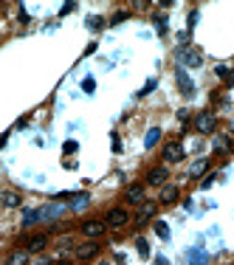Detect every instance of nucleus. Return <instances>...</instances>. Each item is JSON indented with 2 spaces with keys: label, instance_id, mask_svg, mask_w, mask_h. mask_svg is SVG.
Returning a JSON list of instances; mask_svg holds the SVG:
<instances>
[{
  "label": "nucleus",
  "instance_id": "b1692460",
  "mask_svg": "<svg viewBox=\"0 0 234 265\" xmlns=\"http://www.w3.org/2000/svg\"><path fill=\"white\" fill-rule=\"evenodd\" d=\"M135 249H138V254H141L144 260L150 257V246H147V240H144V237H138V240H135Z\"/></svg>",
  "mask_w": 234,
  "mask_h": 265
},
{
  "label": "nucleus",
  "instance_id": "0eeeda50",
  "mask_svg": "<svg viewBox=\"0 0 234 265\" xmlns=\"http://www.w3.org/2000/svg\"><path fill=\"white\" fill-rule=\"evenodd\" d=\"M104 229H107V223H102V220H88V223H82V234L85 237H102Z\"/></svg>",
  "mask_w": 234,
  "mask_h": 265
},
{
  "label": "nucleus",
  "instance_id": "393cba45",
  "mask_svg": "<svg viewBox=\"0 0 234 265\" xmlns=\"http://www.w3.org/2000/svg\"><path fill=\"white\" fill-rule=\"evenodd\" d=\"M88 29L90 31H99V29H104V20L102 17H88Z\"/></svg>",
  "mask_w": 234,
  "mask_h": 265
},
{
  "label": "nucleus",
  "instance_id": "bb28decb",
  "mask_svg": "<svg viewBox=\"0 0 234 265\" xmlns=\"http://www.w3.org/2000/svg\"><path fill=\"white\" fill-rule=\"evenodd\" d=\"M124 20H127V12H118V15H113L110 23H124Z\"/></svg>",
  "mask_w": 234,
  "mask_h": 265
},
{
  "label": "nucleus",
  "instance_id": "f257e3e1",
  "mask_svg": "<svg viewBox=\"0 0 234 265\" xmlns=\"http://www.w3.org/2000/svg\"><path fill=\"white\" fill-rule=\"evenodd\" d=\"M175 59L186 68H201L203 65V57L198 48H189V45H181V48L175 51Z\"/></svg>",
  "mask_w": 234,
  "mask_h": 265
},
{
  "label": "nucleus",
  "instance_id": "6e6552de",
  "mask_svg": "<svg viewBox=\"0 0 234 265\" xmlns=\"http://www.w3.org/2000/svg\"><path fill=\"white\" fill-rule=\"evenodd\" d=\"M186 263L189 265H209V254H206L201 246H195V249L186 251Z\"/></svg>",
  "mask_w": 234,
  "mask_h": 265
},
{
  "label": "nucleus",
  "instance_id": "20e7f679",
  "mask_svg": "<svg viewBox=\"0 0 234 265\" xmlns=\"http://www.w3.org/2000/svg\"><path fill=\"white\" fill-rule=\"evenodd\" d=\"M167 178H169L167 166H152L150 172H147V183L150 186H167Z\"/></svg>",
  "mask_w": 234,
  "mask_h": 265
},
{
  "label": "nucleus",
  "instance_id": "c9c22d12",
  "mask_svg": "<svg viewBox=\"0 0 234 265\" xmlns=\"http://www.w3.org/2000/svg\"><path fill=\"white\" fill-rule=\"evenodd\" d=\"M232 130H234V121H232Z\"/></svg>",
  "mask_w": 234,
  "mask_h": 265
},
{
  "label": "nucleus",
  "instance_id": "2eb2a0df",
  "mask_svg": "<svg viewBox=\"0 0 234 265\" xmlns=\"http://www.w3.org/2000/svg\"><path fill=\"white\" fill-rule=\"evenodd\" d=\"M152 215H155V203H141V209H138L135 220H138V223H147Z\"/></svg>",
  "mask_w": 234,
  "mask_h": 265
},
{
  "label": "nucleus",
  "instance_id": "f8f14e48",
  "mask_svg": "<svg viewBox=\"0 0 234 265\" xmlns=\"http://www.w3.org/2000/svg\"><path fill=\"white\" fill-rule=\"evenodd\" d=\"M99 254V243H82L79 249H76V257L79 260H90V257H96Z\"/></svg>",
  "mask_w": 234,
  "mask_h": 265
},
{
  "label": "nucleus",
  "instance_id": "cd10ccee",
  "mask_svg": "<svg viewBox=\"0 0 234 265\" xmlns=\"http://www.w3.org/2000/svg\"><path fill=\"white\" fill-rule=\"evenodd\" d=\"M76 149H79L76 141H65V152H76Z\"/></svg>",
  "mask_w": 234,
  "mask_h": 265
},
{
  "label": "nucleus",
  "instance_id": "ddd939ff",
  "mask_svg": "<svg viewBox=\"0 0 234 265\" xmlns=\"http://www.w3.org/2000/svg\"><path fill=\"white\" fill-rule=\"evenodd\" d=\"M178 195H181V189H178L175 183H167V186L161 189V203H175Z\"/></svg>",
  "mask_w": 234,
  "mask_h": 265
},
{
  "label": "nucleus",
  "instance_id": "5701e85b",
  "mask_svg": "<svg viewBox=\"0 0 234 265\" xmlns=\"http://www.w3.org/2000/svg\"><path fill=\"white\" fill-rule=\"evenodd\" d=\"M155 234H158L161 240H169V226L164 220H155Z\"/></svg>",
  "mask_w": 234,
  "mask_h": 265
},
{
  "label": "nucleus",
  "instance_id": "a878e982",
  "mask_svg": "<svg viewBox=\"0 0 234 265\" xmlns=\"http://www.w3.org/2000/svg\"><path fill=\"white\" fill-rule=\"evenodd\" d=\"M82 90H85V93H93V90H96V79H93V76H88V79L82 82Z\"/></svg>",
  "mask_w": 234,
  "mask_h": 265
},
{
  "label": "nucleus",
  "instance_id": "c85d7f7f",
  "mask_svg": "<svg viewBox=\"0 0 234 265\" xmlns=\"http://www.w3.org/2000/svg\"><path fill=\"white\" fill-rule=\"evenodd\" d=\"M152 88H155V79H150V82L144 85V90H141V96H147V93H150Z\"/></svg>",
  "mask_w": 234,
  "mask_h": 265
},
{
  "label": "nucleus",
  "instance_id": "9b49d317",
  "mask_svg": "<svg viewBox=\"0 0 234 265\" xmlns=\"http://www.w3.org/2000/svg\"><path fill=\"white\" fill-rule=\"evenodd\" d=\"M90 206V195L88 192H79V195H73V200H71V212H82V209H88Z\"/></svg>",
  "mask_w": 234,
  "mask_h": 265
},
{
  "label": "nucleus",
  "instance_id": "a211bd4d",
  "mask_svg": "<svg viewBox=\"0 0 234 265\" xmlns=\"http://www.w3.org/2000/svg\"><path fill=\"white\" fill-rule=\"evenodd\" d=\"M29 254H31V251H15V254L6 260V265H26L29 263Z\"/></svg>",
  "mask_w": 234,
  "mask_h": 265
},
{
  "label": "nucleus",
  "instance_id": "39448f33",
  "mask_svg": "<svg viewBox=\"0 0 234 265\" xmlns=\"http://www.w3.org/2000/svg\"><path fill=\"white\" fill-rule=\"evenodd\" d=\"M181 158H184V147H181L178 141H169L167 147H164V161H167V164H178Z\"/></svg>",
  "mask_w": 234,
  "mask_h": 265
},
{
  "label": "nucleus",
  "instance_id": "dca6fc26",
  "mask_svg": "<svg viewBox=\"0 0 234 265\" xmlns=\"http://www.w3.org/2000/svg\"><path fill=\"white\" fill-rule=\"evenodd\" d=\"M45 246H48V237H45V234H37V237H31V240H29V249L26 251H43L45 249Z\"/></svg>",
  "mask_w": 234,
  "mask_h": 265
},
{
  "label": "nucleus",
  "instance_id": "9d476101",
  "mask_svg": "<svg viewBox=\"0 0 234 265\" xmlns=\"http://www.w3.org/2000/svg\"><path fill=\"white\" fill-rule=\"evenodd\" d=\"M175 76H178V88H181V93H184V96H192V93H195V82L184 74V68H178Z\"/></svg>",
  "mask_w": 234,
  "mask_h": 265
},
{
  "label": "nucleus",
  "instance_id": "412c9836",
  "mask_svg": "<svg viewBox=\"0 0 234 265\" xmlns=\"http://www.w3.org/2000/svg\"><path fill=\"white\" fill-rule=\"evenodd\" d=\"M229 149H232V141L226 135H218L215 138V152H229Z\"/></svg>",
  "mask_w": 234,
  "mask_h": 265
},
{
  "label": "nucleus",
  "instance_id": "f3484780",
  "mask_svg": "<svg viewBox=\"0 0 234 265\" xmlns=\"http://www.w3.org/2000/svg\"><path fill=\"white\" fill-rule=\"evenodd\" d=\"M3 206H6V209H17V206H23V198H20L17 192H6V195H3Z\"/></svg>",
  "mask_w": 234,
  "mask_h": 265
},
{
  "label": "nucleus",
  "instance_id": "f704fd0d",
  "mask_svg": "<svg viewBox=\"0 0 234 265\" xmlns=\"http://www.w3.org/2000/svg\"><path fill=\"white\" fill-rule=\"evenodd\" d=\"M99 265H110V263H99Z\"/></svg>",
  "mask_w": 234,
  "mask_h": 265
},
{
  "label": "nucleus",
  "instance_id": "f03ea898",
  "mask_svg": "<svg viewBox=\"0 0 234 265\" xmlns=\"http://www.w3.org/2000/svg\"><path fill=\"white\" fill-rule=\"evenodd\" d=\"M37 215H40V220L45 223H54V220H59V217L65 215V206L62 203H48V206H43V209H37Z\"/></svg>",
  "mask_w": 234,
  "mask_h": 265
},
{
  "label": "nucleus",
  "instance_id": "6ab92c4d",
  "mask_svg": "<svg viewBox=\"0 0 234 265\" xmlns=\"http://www.w3.org/2000/svg\"><path fill=\"white\" fill-rule=\"evenodd\" d=\"M158 138H161V130H158V127H150V130H147V138H144V147L152 149L158 144Z\"/></svg>",
  "mask_w": 234,
  "mask_h": 265
},
{
  "label": "nucleus",
  "instance_id": "4468645a",
  "mask_svg": "<svg viewBox=\"0 0 234 265\" xmlns=\"http://www.w3.org/2000/svg\"><path fill=\"white\" fill-rule=\"evenodd\" d=\"M206 169H209V158H198L195 164L189 166V178H201Z\"/></svg>",
  "mask_w": 234,
  "mask_h": 265
},
{
  "label": "nucleus",
  "instance_id": "c756f323",
  "mask_svg": "<svg viewBox=\"0 0 234 265\" xmlns=\"http://www.w3.org/2000/svg\"><path fill=\"white\" fill-rule=\"evenodd\" d=\"M229 74H232V71H229L226 65H218V76H229Z\"/></svg>",
  "mask_w": 234,
  "mask_h": 265
},
{
  "label": "nucleus",
  "instance_id": "1a4fd4ad",
  "mask_svg": "<svg viewBox=\"0 0 234 265\" xmlns=\"http://www.w3.org/2000/svg\"><path fill=\"white\" fill-rule=\"evenodd\" d=\"M124 200H127V203H144V186H141V183L127 186V189H124Z\"/></svg>",
  "mask_w": 234,
  "mask_h": 265
},
{
  "label": "nucleus",
  "instance_id": "473e14b6",
  "mask_svg": "<svg viewBox=\"0 0 234 265\" xmlns=\"http://www.w3.org/2000/svg\"><path fill=\"white\" fill-rule=\"evenodd\" d=\"M229 85H234V71H232V74H229Z\"/></svg>",
  "mask_w": 234,
  "mask_h": 265
},
{
  "label": "nucleus",
  "instance_id": "aec40b11",
  "mask_svg": "<svg viewBox=\"0 0 234 265\" xmlns=\"http://www.w3.org/2000/svg\"><path fill=\"white\" fill-rule=\"evenodd\" d=\"M152 26H155V31H158V34H167V29H169L167 15H155V17H152Z\"/></svg>",
  "mask_w": 234,
  "mask_h": 265
},
{
  "label": "nucleus",
  "instance_id": "423d86ee",
  "mask_svg": "<svg viewBox=\"0 0 234 265\" xmlns=\"http://www.w3.org/2000/svg\"><path fill=\"white\" fill-rule=\"evenodd\" d=\"M127 220H130V215H127L124 209H110L107 217H104V223H107V226H113V229H121Z\"/></svg>",
  "mask_w": 234,
  "mask_h": 265
},
{
  "label": "nucleus",
  "instance_id": "7c9ffc66",
  "mask_svg": "<svg viewBox=\"0 0 234 265\" xmlns=\"http://www.w3.org/2000/svg\"><path fill=\"white\" fill-rule=\"evenodd\" d=\"M195 23H198V12H192V15H189V29H195Z\"/></svg>",
  "mask_w": 234,
  "mask_h": 265
},
{
  "label": "nucleus",
  "instance_id": "72a5a7b5",
  "mask_svg": "<svg viewBox=\"0 0 234 265\" xmlns=\"http://www.w3.org/2000/svg\"><path fill=\"white\" fill-rule=\"evenodd\" d=\"M59 265H71V263H59Z\"/></svg>",
  "mask_w": 234,
  "mask_h": 265
},
{
  "label": "nucleus",
  "instance_id": "4be33fe9",
  "mask_svg": "<svg viewBox=\"0 0 234 265\" xmlns=\"http://www.w3.org/2000/svg\"><path fill=\"white\" fill-rule=\"evenodd\" d=\"M34 223H40V215L34 209H26L23 212V226H34Z\"/></svg>",
  "mask_w": 234,
  "mask_h": 265
},
{
  "label": "nucleus",
  "instance_id": "7ed1b4c3",
  "mask_svg": "<svg viewBox=\"0 0 234 265\" xmlns=\"http://www.w3.org/2000/svg\"><path fill=\"white\" fill-rule=\"evenodd\" d=\"M195 127H198V132H215V127H218V116L215 113H201V116L195 118Z\"/></svg>",
  "mask_w": 234,
  "mask_h": 265
},
{
  "label": "nucleus",
  "instance_id": "2f4dec72",
  "mask_svg": "<svg viewBox=\"0 0 234 265\" xmlns=\"http://www.w3.org/2000/svg\"><path fill=\"white\" fill-rule=\"evenodd\" d=\"M155 265H169V263L164 260V257H158V260H155Z\"/></svg>",
  "mask_w": 234,
  "mask_h": 265
}]
</instances>
